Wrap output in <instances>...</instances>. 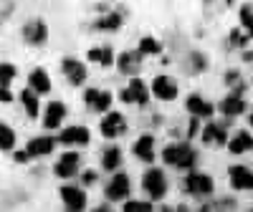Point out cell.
I'll list each match as a JSON object with an SVG mask.
<instances>
[{
  "instance_id": "obj_1",
  "label": "cell",
  "mask_w": 253,
  "mask_h": 212,
  "mask_svg": "<svg viewBox=\"0 0 253 212\" xmlns=\"http://www.w3.org/2000/svg\"><path fill=\"white\" fill-rule=\"evenodd\" d=\"M162 159L167 164H172V167H190L195 162V152L190 149L187 144H172L162 152Z\"/></svg>"
},
{
  "instance_id": "obj_2",
  "label": "cell",
  "mask_w": 253,
  "mask_h": 212,
  "mask_svg": "<svg viewBox=\"0 0 253 212\" xmlns=\"http://www.w3.org/2000/svg\"><path fill=\"white\" fill-rule=\"evenodd\" d=\"M142 184H144V189H147V192H150L155 200L162 197V195H165V189H167V184H165V175H162V169H157V167L147 169V175L142 177Z\"/></svg>"
},
{
  "instance_id": "obj_3",
  "label": "cell",
  "mask_w": 253,
  "mask_h": 212,
  "mask_svg": "<svg viewBox=\"0 0 253 212\" xmlns=\"http://www.w3.org/2000/svg\"><path fill=\"white\" fill-rule=\"evenodd\" d=\"M61 197H63V202H66L69 212H81L84 207H86V195H84V189H79V187H63Z\"/></svg>"
},
{
  "instance_id": "obj_4",
  "label": "cell",
  "mask_w": 253,
  "mask_h": 212,
  "mask_svg": "<svg viewBox=\"0 0 253 212\" xmlns=\"http://www.w3.org/2000/svg\"><path fill=\"white\" fill-rule=\"evenodd\" d=\"M61 144H69V146H81V144H86L89 141V129L86 126H69V129H63L61 137H58Z\"/></svg>"
},
{
  "instance_id": "obj_5",
  "label": "cell",
  "mask_w": 253,
  "mask_h": 212,
  "mask_svg": "<svg viewBox=\"0 0 253 212\" xmlns=\"http://www.w3.org/2000/svg\"><path fill=\"white\" fill-rule=\"evenodd\" d=\"M126 195H129V177H126V175L112 177V182L107 184V197L109 200H122Z\"/></svg>"
},
{
  "instance_id": "obj_6",
  "label": "cell",
  "mask_w": 253,
  "mask_h": 212,
  "mask_svg": "<svg viewBox=\"0 0 253 212\" xmlns=\"http://www.w3.org/2000/svg\"><path fill=\"white\" fill-rule=\"evenodd\" d=\"M152 91L160 96V99H175L177 96V83L170 78V76H157L152 81Z\"/></svg>"
},
{
  "instance_id": "obj_7",
  "label": "cell",
  "mask_w": 253,
  "mask_h": 212,
  "mask_svg": "<svg viewBox=\"0 0 253 212\" xmlns=\"http://www.w3.org/2000/svg\"><path fill=\"white\" fill-rule=\"evenodd\" d=\"M76 169H79V154L76 152H66L56 162V175L58 177H74Z\"/></svg>"
},
{
  "instance_id": "obj_8",
  "label": "cell",
  "mask_w": 253,
  "mask_h": 212,
  "mask_svg": "<svg viewBox=\"0 0 253 212\" xmlns=\"http://www.w3.org/2000/svg\"><path fill=\"white\" fill-rule=\"evenodd\" d=\"M122 101H126V104H147V89H144V83L139 81V78H134V81H129V89L126 91H122Z\"/></svg>"
},
{
  "instance_id": "obj_9",
  "label": "cell",
  "mask_w": 253,
  "mask_h": 212,
  "mask_svg": "<svg viewBox=\"0 0 253 212\" xmlns=\"http://www.w3.org/2000/svg\"><path fill=\"white\" fill-rule=\"evenodd\" d=\"M187 189L193 195H208V192H213V179H210L208 175H190L187 177Z\"/></svg>"
},
{
  "instance_id": "obj_10",
  "label": "cell",
  "mask_w": 253,
  "mask_h": 212,
  "mask_svg": "<svg viewBox=\"0 0 253 212\" xmlns=\"http://www.w3.org/2000/svg\"><path fill=\"white\" fill-rule=\"evenodd\" d=\"M53 146H56V139L53 137H36V139L28 141V149L26 152L33 154V157H41V154H51Z\"/></svg>"
},
{
  "instance_id": "obj_11",
  "label": "cell",
  "mask_w": 253,
  "mask_h": 212,
  "mask_svg": "<svg viewBox=\"0 0 253 212\" xmlns=\"http://www.w3.org/2000/svg\"><path fill=\"white\" fill-rule=\"evenodd\" d=\"M124 132V116L122 114H107V119L101 121V134L114 139L117 134Z\"/></svg>"
},
{
  "instance_id": "obj_12",
  "label": "cell",
  "mask_w": 253,
  "mask_h": 212,
  "mask_svg": "<svg viewBox=\"0 0 253 212\" xmlns=\"http://www.w3.org/2000/svg\"><path fill=\"white\" fill-rule=\"evenodd\" d=\"M230 184L236 189H251L253 187V172L246 167H230Z\"/></svg>"
},
{
  "instance_id": "obj_13",
  "label": "cell",
  "mask_w": 253,
  "mask_h": 212,
  "mask_svg": "<svg viewBox=\"0 0 253 212\" xmlns=\"http://www.w3.org/2000/svg\"><path fill=\"white\" fill-rule=\"evenodd\" d=\"M63 116H66V106H63L61 101H53V104H48V109H46L43 124L48 126V129H56V126L63 121Z\"/></svg>"
},
{
  "instance_id": "obj_14",
  "label": "cell",
  "mask_w": 253,
  "mask_h": 212,
  "mask_svg": "<svg viewBox=\"0 0 253 212\" xmlns=\"http://www.w3.org/2000/svg\"><path fill=\"white\" fill-rule=\"evenodd\" d=\"M28 81H31V89H33L36 94H46V91L51 89V81H48V73H46L43 69H36V71H31Z\"/></svg>"
},
{
  "instance_id": "obj_15",
  "label": "cell",
  "mask_w": 253,
  "mask_h": 212,
  "mask_svg": "<svg viewBox=\"0 0 253 212\" xmlns=\"http://www.w3.org/2000/svg\"><path fill=\"white\" fill-rule=\"evenodd\" d=\"M63 71H66V76L71 78V83H81L84 78H86V69L74 58H63Z\"/></svg>"
},
{
  "instance_id": "obj_16",
  "label": "cell",
  "mask_w": 253,
  "mask_h": 212,
  "mask_svg": "<svg viewBox=\"0 0 253 212\" xmlns=\"http://www.w3.org/2000/svg\"><path fill=\"white\" fill-rule=\"evenodd\" d=\"M253 146V137L248 134V132H238L233 139H230V144H228V149L233 152V154H243V152H248Z\"/></svg>"
},
{
  "instance_id": "obj_17",
  "label": "cell",
  "mask_w": 253,
  "mask_h": 212,
  "mask_svg": "<svg viewBox=\"0 0 253 212\" xmlns=\"http://www.w3.org/2000/svg\"><path fill=\"white\" fill-rule=\"evenodd\" d=\"M155 139L152 137H142V139H137V144H134V154L139 157V159H144V162H152L155 159Z\"/></svg>"
},
{
  "instance_id": "obj_18",
  "label": "cell",
  "mask_w": 253,
  "mask_h": 212,
  "mask_svg": "<svg viewBox=\"0 0 253 212\" xmlns=\"http://www.w3.org/2000/svg\"><path fill=\"white\" fill-rule=\"evenodd\" d=\"M187 109H190V114H195V116H210L213 114V106H210L205 99H200L198 94H193L187 99Z\"/></svg>"
},
{
  "instance_id": "obj_19",
  "label": "cell",
  "mask_w": 253,
  "mask_h": 212,
  "mask_svg": "<svg viewBox=\"0 0 253 212\" xmlns=\"http://www.w3.org/2000/svg\"><path fill=\"white\" fill-rule=\"evenodd\" d=\"M26 38L31 40V43H43L46 40V26L43 20H33V23L26 26Z\"/></svg>"
},
{
  "instance_id": "obj_20",
  "label": "cell",
  "mask_w": 253,
  "mask_h": 212,
  "mask_svg": "<svg viewBox=\"0 0 253 212\" xmlns=\"http://www.w3.org/2000/svg\"><path fill=\"white\" fill-rule=\"evenodd\" d=\"M203 141L208 144H225V129L218 124H208V129L203 132Z\"/></svg>"
},
{
  "instance_id": "obj_21",
  "label": "cell",
  "mask_w": 253,
  "mask_h": 212,
  "mask_svg": "<svg viewBox=\"0 0 253 212\" xmlns=\"http://www.w3.org/2000/svg\"><path fill=\"white\" fill-rule=\"evenodd\" d=\"M20 101H23L28 116H38V96H36L33 89H26L23 94H20Z\"/></svg>"
},
{
  "instance_id": "obj_22",
  "label": "cell",
  "mask_w": 253,
  "mask_h": 212,
  "mask_svg": "<svg viewBox=\"0 0 253 212\" xmlns=\"http://www.w3.org/2000/svg\"><path fill=\"white\" fill-rule=\"evenodd\" d=\"M223 114H228V116H238L241 111H243V99L241 96H228L225 101H223Z\"/></svg>"
},
{
  "instance_id": "obj_23",
  "label": "cell",
  "mask_w": 253,
  "mask_h": 212,
  "mask_svg": "<svg viewBox=\"0 0 253 212\" xmlns=\"http://www.w3.org/2000/svg\"><path fill=\"white\" fill-rule=\"evenodd\" d=\"M89 61H99L101 66H109V63L114 61L112 48H91V51H89Z\"/></svg>"
},
{
  "instance_id": "obj_24",
  "label": "cell",
  "mask_w": 253,
  "mask_h": 212,
  "mask_svg": "<svg viewBox=\"0 0 253 212\" xmlns=\"http://www.w3.org/2000/svg\"><path fill=\"white\" fill-rule=\"evenodd\" d=\"M104 167L107 169H117L119 167V162H122V152H119V146H109L107 152H104Z\"/></svg>"
},
{
  "instance_id": "obj_25",
  "label": "cell",
  "mask_w": 253,
  "mask_h": 212,
  "mask_svg": "<svg viewBox=\"0 0 253 212\" xmlns=\"http://www.w3.org/2000/svg\"><path fill=\"white\" fill-rule=\"evenodd\" d=\"M137 66H139V56H137V53H124V56L119 58V69L126 71V73L137 71Z\"/></svg>"
},
{
  "instance_id": "obj_26",
  "label": "cell",
  "mask_w": 253,
  "mask_h": 212,
  "mask_svg": "<svg viewBox=\"0 0 253 212\" xmlns=\"http://www.w3.org/2000/svg\"><path fill=\"white\" fill-rule=\"evenodd\" d=\"M13 144H15L13 129H10V126H5V124H0V149H10Z\"/></svg>"
},
{
  "instance_id": "obj_27",
  "label": "cell",
  "mask_w": 253,
  "mask_h": 212,
  "mask_svg": "<svg viewBox=\"0 0 253 212\" xmlns=\"http://www.w3.org/2000/svg\"><path fill=\"white\" fill-rule=\"evenodd\" d=\"M13 78H15V66H10V63H3V66H0V86H8Z\"/></svg>"
},
{
  "instance_id": "obj_28",
  "label": "cell",
  "mask_w": 253,
  "mask_h": 212,
  "mask_svg": "<svg viewBox=\"0 0 253 212\" xmlns=\"http://www.w3.org/2000/svg\"><path fill=\"white\" fill-rule=\"evenodd\" d=\"M241 23L248 28V35H253V8L251 5H243L241 8Z\"/></svg>"
},
{
  "instance_id": "obj_29",
  "label": "cell",
  "mask_w": 253,
  "mask_h": 212,
  "mask_svg": "<svg viewBox=\"0 0 253 212\" xmlns=\"http://www.w3.org/2000/svg\"><path fill=\"white\" fill-rule=\"evenodd\" d=\"M139 51H142V53H160V43H157L155 38H142Z\"/></svg>"
},
{
  "instance_id": "obj_30",
  "label": "cell",
  "mask_w": 253,
  "mask_h": 212,
  "mask_svg": "<svg viewBox=\"0 0 253 212\" xmlns=\"http://www.w3.org/2000/svg\"><path fill=\"white\" fill-rule=\"evenodd\" d=\"M109 104H112V94H109V91H101L99 99H96V104H94V109H96V111H107Z\"/></svg>"
},
{
  "instance_id": "obj_31",
  "label": "cell",
  "mask_w": 253,
  "mask_h": 212,
  "mask_svg": "<svg viewBox=\"0 0 253 212\" xmlns=\"http://www.w3.org/2000/svg\"><path fill=\"white\" fill-rule=\"evenodd\" d=\"M124 212H152V205L150 202H126Z\"/></svg>"
},
{
  "instance_id": "obj_32",
  "label": "cell",
  "mask_w": 253,
  "mask_h": 212,
  "mask_svg": "<svg viewBox=\"0 0 253 212\" xmlns=\"http://www.w3.org/2000/svg\"><path fill=\"white\" fill-rule=\"evenodd\" d=\"M96 28H119V15H109L96 23Z\"/></svg>"
},
{
  "instance_id": "obj_33",
  "label": "cell",
  "mask_w": 253,
  "mask_h": 212,
  "mask_svg": "<svg viewBox=\"0 0 253 212\" xmlns=\"http://www.w3.org/2000/svg\"><path fill=\"white\" fill-rule=\"evenodd\" d=\"M99 94H101V91H96V89H89V91H86V104L91 106V109H94V104H96Z\"/></svg>"
},
{
  "instance_id": "obj_34",
  "label": "cell",
  "mask_w": 253,
  "mask_h": 212,
  "mask_svg": "<svg viewBox=\"0 0 253 212\" xmlns=\"http://www.w3.org/2000/svg\"><path fill=\"white\" fill-rule=\"evenodd\" d=\"M0 101H3V104H8V101H13V96H10V91H8L5 86H0Z\"/></svg>"
},
{
  "instance_id": "obj_35",
  "label": "cell",
  "mask_w": 253,
  "mask_h": 212,
  "mask_svg": "<svg viewBox=\"0 0 253 212\" xmlns=\"http://www.w3.org/2000/svg\"><path fill=\"white\" fill-rule=\"evenodd\" d=\"M28 159V152H15V162H26Z\"/></svg>"
},
{
  "instance_id": "obj_36",
  "label": "cell",
  "mask_w": 253,
  "mask_h": 212,
  "mask_svg": "<svg viewBox=\"0 0 253 212\" xmlns=\"http://www.w3.org/2000/svg\"><path fill=\"white\" fill-rule=\"evenodd\" d=\"M96 179V172H84V182H94Z\"/></svg>"
},
{
  "instance_id": "obj_37",
  "label": "cell",
  "mask_w": 253,
  "mask_h": 212,
  "mask_svg": "<svg viewBox=\"0 0 253 212\" xmlns=\"http://www.w3.org/2000/svg\"><path fill=\"white\" fill-rule=\"evenodd\" d=\"M94 212H114V210H107V207H96Z\"/></svg>"
},
{
  "instance_id": "obj_38",
  "label": "cell",
  "mask_w": 253,
  "mask_h": 212,
  "mask_svg": "<svg viewBox=\"0 0 253 212\" xmlns=\"http://www.w3.org/2000/svg\"><path fill=\"white\" fill-rule=\"evenodd\" d=\"M177 212H185V207H180V210H177Z\"/></svg>"
},
{
  "instance_id": "obj_39",
  "label": "cell",
  "mask_w": 253,
  "mask_h": 212,
  "mask_svg": "<svg viewBox=\"0 0 253 212\" xmlns=\"http://www.w3.org/2000/svg\"><path fill=\"white\" fill-rule=\"evenodd\" d=\"M251 124H253V111H251Z\"/></svg>"
}]
</instances>
